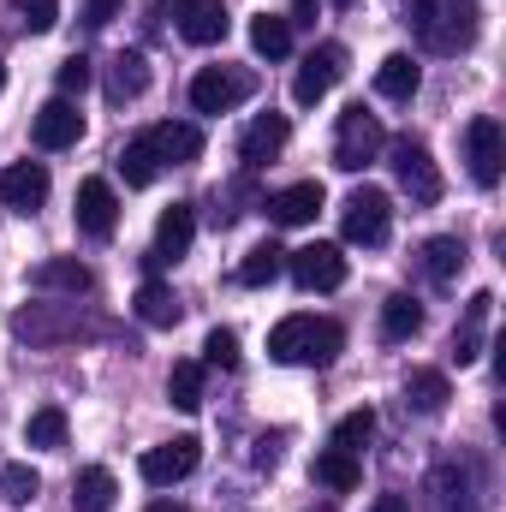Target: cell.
Returning a JSON list of instances; mask_svg holds the SVG:
<instances>
[{"label":"cell","instance_id":"6da1fadb","mask_svg":"<svg viewBox=\"0 0 506 512\" xmlns=\"http://www.w3.org/2000/svg\"><path fill=\"white\" fill-rule=\"evenodd\" d=\"M340 346H346V334H340V322H328V316H286V322H274V334H268V358H274V364L328 370V364L340 358Z\"/></svg>","mask_w":506,"mask_h":512},{"label":"cell","instance_id":"7a4b0ae2","mask_svg":"<svg viewBox=\"0 0 506 512\" xmlns=\"http://www.w3.org/2000/svg\"><path fill=\"white\" fill-rule=\"evenodd\" d=\"M411 6V30L429 54H465L477 42V6L471 0H405Z\"/></svg>","mask_w":506,"mask_h":512},{"label":"cell","instance_id":"3957f363","mask_svg":"<svg viewBox=\"0 0 506 512\" xmlns=\"http://www.w3.org/2000/svg\"><path fill=\"white\" fill-rule=\"evenodd\" d=\"M12 334L30 346H66L78 334H102V322H78V298L72 304H24V310H12Z\"/></svg>","mask_w":506,"mask_h":512},{"label":"cell","instance_id":"277c9868","mask_svg":"<svg viewBox=\"0 0 506 512\" xmlns=\"http://www.w3.org/2000/svg\"><path fill=\"white\" fill-rule=\"evenodd\" d=\"M381 149H387V131H381L376 114H364V102L346 108L340 126H334V167H340V173H364Z\"/></svg>","mask_w":506,"mask_h":512},{"label":"cell","instance_id":"5b68a950","mask_svg":"<svg viewBox=\"0 0 506 512\" xmlns=\"http://www.w3.org/2000/svg\"><path fill=\"white\" fill-rule=\"evenodd\" d=\"M429 495H435V512H483V465L477 459H441L429 471Z\"/></svg>","mask_w":506,"mask_h":512},{"label":"cell","instance_id":"8992f818","mask_svg":"<svg viewBox=\"0 0 506 512\" xmlns=\"http://www.w3.org/2000/svg\"><path fill=\"white\" fill-rule=\"evenodd\" d=\"M387 155H393V179H399V191L411 203H423V209L441 203V173H435V155H429L423 137H393Z\"/></svg>","mask_w":506,"mask_h":512},{"label":"cell","instance_id":"52a82bcc","mask_svg":"<svg viewBox=\"0 0 506 512\" xmlns=\"http://www.w3.org/2000/svg\"><path fill=\"white\" fill-rule=\"evenodd\" d=\"M387 227H393V203L381 185H358L340 209V233L352 245H387Z\"/></svg>","mask_w":506,"mask_h":512},{"label":"cell","instance_id":"ba28073f","mask_svg":"<svg viewBox=\"0 0 506 512\" xmlns=\"http://www.w3.org/2000/svg\"><path fill=\"white\" fill-rule=\"evenodd\" d=\"M251 90H256L251 72H239V66H203L191 78V108L197 114H233Z\"/></svg>","mask_w":506,"mask_h":512},{"label":"cell","instance_id":"9c48e42d","mask_svg":"<svg viewBox=\"0 0 506 512\" xmlns=\"http://www.w3.org/2000/svg\"><path fill=\"white\" fill-rule=\"evenodd\" d=\"M465 161H471V179L483 185V191H495L501 185V167H506V131L495 114H477L471 126H465Z\"/></svg>","mask_w":506,"mask_h":512},{"label":"cell","instance_id":"30bf717a","mask_svg":"<svg viewBox=\"0 0 506 512\" xmlns=\"http://www.w3.org/2000/svg\"><path fill=\"white\" fill-rule=\"evenodd\" d=\"M340 78H346V48H340V42H322V48L304 54L298 78H292V102H298V108H316Z\"/></svg>","mask_w":506,"mask_h":512},{"label":"cell","instance_id":"8fae6325","mask_svg":"<svg viewBox=\"0 0 506 512\" xmlns=\"http://www.w3.org/2000/svg\"><path fill=\"white\" fill-rule=\"evenodd\" d=\"M197 465H203V441H197V435H173V441H161V447L143 453V483H149V489H173V483H185Z\"/></svg>","mask_w":506,"mask_h":512},{"label":"cell","instance_id":"7c38bea8","mask_svg":"<svg viewBox=\"0 0 506 512\" xmlns=\"http://www.w3.org/2000/svg\"><path fill=\"white\" fill-rule=\"evenodd\" d=\"M161 12H173V18H179V36L197 42V48H215V42H227V30H233V18H227L221 0H161Z\"/></svg>","mask_w":506,"mask_h":512},{"label":"cell","instance_id":"4fadbf2b","mask_svg":"<svg viewBox=\"0 0 506 512\" xmlns=\"http://www.w3.org/2000/svg\"><path fill=\"white\" fill-rule=\"evenodd\" d=\"M286 268L304 292H334L346 286V256L340 245H304V251H286Z\"/></svg>","mask_w":506,"mask_h":512},{"label":"cell","instance_id":"5bb4252c","mask_svg":"<svg viewBox=\"0 0 506 512\" xmlns=\"http://www.w3.org/2000/svg\"><path fill=\"white\" fill-rule=\"evenodd\" d=\"M30 137H36V149H72V143L84 137V114H78V102H72V96L42 102L36 120H30Z\"/></svg>","mask_w":506,"mask_h":512},{"label":"cell","instance_id":"9a60e30c","mask_svg":"<svg viewBox=\"0 0 506 512\" xmlns=\"http://www.w3.org/2000/svg\"><path fill=\"white\" fill-rule=\"evenodd\" d=\"M114 227H120V197H114V185H108V179H84V185H78V233H84V239H114Z\"/></svg>","mask_w":506,"mask_h":512},{"label":"cell","instance_id":"2e32d148","mask_svg":"<svg viewBox=\"0 0 506 512\" xmlns=\"http://www.w3.org/2000/svg\"><path fill=\"white\" fill-rule=\"evenodd\" d=\"M191 239H197V215H191V203H173L161 221H155V245H149V274L155 268H167V262H179V256L191 251Z\"/></svg>","mask_w":506,"mask_h":512},{"label":"cell","instance_id":"e0dca14e","mask_svg":"<svg viewBox=\"0 0 506 512\" xmlns=\"http://www.w3.org/2000/svg\"><path fill=\"white\" fill-rule=\"evenodd\" d=\"M0 203L18 209V215H36L48 203V167L42 161H12L0 167Z\"/></svg>","mask_w":506,"mask_h":512},{"label":"cell","instance_id":"ac0fdd59","mask_svg":"<svg viewBox=\"0 0 506 512\" xmlns=\"http://www.w3.org/2000/svg\"><path fill=\"white\" fill-rule=\"evenodd\" d=\"M322 203H328V191L316 179H298V185H286V191L268 197V221L274 227H310L322 215Z\"/></svg>","mask_w":506,"mask_h":512},{"label":"cell","instance_id":"d6986e66","mask_svg":"<svg viewBox=\"0 0 506 512\" xmlns=\"http://www.w3.org/2000/svg\"><path fill=\"white\" fill-rule=\"evenodd\" d=\"M30 286H36V292H66V298H84V292L96 286V274H90L78 256H48V262H36V268H30Z\"/></svg>","mask_w":506,"mask_h":512},{"label":"cell","instance_id":"ffe728a7","mask_svg":"<svg viewBox=\"0 0 506 512\" xmlns=\"http://www.w3.org/2000/svg\"><path fill=\"white\" fill-rule=\"evenodd\" d=\"M131 310H137V322H143V328H173V322L185 316V304H179V292H173L167 280H155V274H149V280L137 286V298H131Z\"/></svg>","mask_w":506,"mask_h":512},{"label":"cell","instance_id":"44dd1931","mask_svg":"<svg viewBox=\"0 0 506 512\" xmlns=\"http://www.w3.org/2000/svg\"><path fill=\"white\" fill-rule=\"evenodd\" d=\"M149 143H155L161 167H185V161H197V155H203V131L191 126V120H167V126H149Z\"/></svg>","mask_w":506,"mask_h":512},{"label":"cell","instance_id":"7402d4cb","mask_svg":"<svg viewBox=\"0 0 506 512\" xmlns=\"http://www.w3.org/2000/svg\"><path fill=\"white\" fill-rule=\"evenodd\" d=\"M286 137H292L286 114H256L251 131L239 137V155H245V167H262V161H274V155L286 149Z\"/></svg>","mask_w":506,"mask_h":512},{"label":"cell","instance_id":"603a6c76","mask_svg":"<svg viewBox=\"0 0 506 512\" xmlns=\"http://www.w3.org/2000/svg\"><path fill=\"white\" fill-rule=\"evenodd\" d=\"M489 310H495V292H471L465 322L453 328V358H459V364H477V358H483V322H489Z\"/></svg>","mask_w":506,"mask_h":512},{"label":"cell","instance_id":"cb8c5ba5","mask_svg":"<svg viewBox=\"0 0 506 512\" xmlns=\"http://www.w3.org/2000/svg\"><path fill=\"white\" fill-rule=\"evenodd\" d=\"M114 501H120V483H114L108 465H84V471L72 477V507L78 512H108Z\"/></svg>","mask_w":506,"mask_h":512},{"label":"cell","instance_id":"d4e9b609","mask_svg":"<svg viewBox=\"0 0 506 512\" xmlns=\"http://www.w3.org/2000/svg\"><path fill=\"white\" fill-rule=\"evenodd\" d=\"M417 262H423L429 286H453V280H459V268H465V245H459L453 233H441V239H423Z\"/></svg>","mask_w":506,"mask_h":512},{"label":"cell","instance_id":"484cf974","mask_svg":"<svg viewBox=\"0 0 506 512\" xmlns=\"http://www.w3.org/2000/svg\"><path fill=\"white\" fill-rule=\"evenodd\" d=\"M447 399H453V387H447L441 370H411V376H405V405H411L417 417H441Z\"/></svg>","mask_w":506,"mask_h":512},{"label":"cell","instance_id":"4316f807","mask_svg":"<svg viewBox=\"0 0 506 512\" xmlns=\"http://www.w3.org/2000/svg\"><path fill=\"white\" fill-rule=\"evenodd\" d=\"M310 477H316L322 489L346 495V489H358V483H364V465H358V453H340V447H328V453H316Z\"/></svg>","mask_w":506,"mask_h":512},{"label":"cell","instance_id":"83f0119b","mask_svg":"<svg viewBox=\"0 0 506 512\" xmlns=\"http://www.w3.org/2000/svg\"><path fill=\"white\" fill-rule=\"evenodd\" d=\"M149 90V60L143 54H114L108 60V102H137Z\"/></svg>","mask_w":506,"mask_h":512},{"label":"cell","instance_id":"f1b7e54d","mask_svg":"<svg viewBox=\"0 0 506 512\" xmlns=\"http://www.w3.org/2000/svg\"><path fill=\"white\" fill-rule=\"evenodd\" d=\"M417 84H423V72H417V60L411 54H387L376 66V90L387 102H411L417 96Z\"/></svg>","mask_w":506,"mask_h":512},{"label":"cell","instance_id":"f546056e","mask_svg":"<svg viewBox=\"0 0 506 512\" xmlns=\"http://www.w3.org/2000/svg\"><path fill=\"white\" fill-rule=\"evenodd\" d=\"M411 334H423V304L405 298V292H393L381 304V340H411Z\"/></svg>","mask_w":506,"mask_h":512},{"label":"cell","instance_id":"4dcf8cb0","mask_svg":"<svg viewBox=\"0 0 506 512\" xmlns=\"http://www.w3.org/2000/svg\"><path fill=\"white\" fill-rule=\"evenodd\" d=\"M251 48L262 60H286V54H292V24L274 18V12H256L251 18Z\"/></svg>","mask_w":506,"mask_h":512},{"label":"cell","instance_id":"1f68e13d","mask_svg":"<svg viewBox=\"0 0 506 512\" xmlns=\"http://www.w3.org/2000/svg\"><path fill=\"white\" fill-rule=\"evenodd\" d=\"M120 173H126V185H155V173H161V155H155L149 131H137L126 149H120Z\"/></svg>","mask_w":506,"mask_h":512},{"label":"cell","instance_id":"d6a6232c","mask_svg":"<svg viewBox=\"0 0 506 512\" xmlns=\"http://www.w3.org/2000/svg\"><path fill=\"white\" fill-rule=\"evenodd\" d=\"M24 441H30L36 453H54V447H66V411H60V405H42V411H30V423H24Z\"/></svg>","mask_w":506,"mask_h":512},{"label":"cell","instance_id":"836d02e7","mask_svg":"<svg viewBox=\"0 0 506 512\" xmlns=\"http://www.w3.org/2000/svg\"><path fill=\"white\" fill-rule=\"evenodd\" d=\"M167 399H173L179 411H197V405H203V364H197V358H179V364L167 370Z\"/></svg>","mask_w":506,"mask_h":512},{"label":"cell","instance_id":"e575fe53","mask_svg":"<svg viewBox=\"0 0 506 512\" xmlns=\"http://www.w3.org/2000/svg\"><path fill=\"white\" fill-rule=\"evenodd\" d=\"M280 274H286V251H280V245H256V251L239 262V280H245V286H274Z\"/></svg>","mask_w":506,"mask_h":512},{"label":"cell","instance_id":"d590c367","mask_svg":"<svg viewBox=\"0 0 506 512\" xmlns=\"http://www.w3.org/2000/svg\"><path fill=\"white\" fill-rule=\"evenodd\" d=\"M370 441H376V411H370V405H364V411H346V417L334 423V447H340V453H364Z\"/></svg>","mask_w":506,"mask_h":512},{"label":"cell","instance_id":"8d00e7d4","mask_svg":"<svg viewBox=\"0 0 506 512\" xmlns=\"http://www.w3.org/2000/svg\"><path fill=\"white\" fill-rule=\"evenodd\" d=\"M36 489H42V477H36L30 465H0V501H6V507H30Z\"/></svg>","mask_w":506,"mask_h":512},{"label":"cell","instance_id":"74e56055","mask_svg":"<svg viewBox=\"0 0 506 512\" xmlns=\"http://www.w3.org/2000/svg\"><path fill=\"white\" fill-rule=\"evenodd\" d=\"M203 358H209L215 370H239V334H233V328H209Z\"/></svg>","mask_w":506,"mask_h":512},{"label":"cell","instance_id":"f35d334b","mask_svg":"<svg viewBox=\"0 0 506 512\" xmlns=\"http://www.w3.org/2000/svg\"><path fill=\"white\" fill-rule=\"evenodd\" d=\"M12 6H18V18H24L30 36H48L60 24V0H12Z\"/></svg>","mask_w":506,"mask_h":512},{"label":"cell","instance_id":"ab89813d","mask_svg":"<svg viewBox=\"0 0 506 512\" xmlns=\"http://www.w3.org/2000/svg\"><path fill=\"white\" fill-rule=\"evenodd\" d=\"M60 96H84L90 90V78H96V66H90V54H72V60H60Z\"/></svg>","mask_w":506,"mask_h":512},{"label":"cell","instance_id":"60d3db41","mask_svg":"<svg viewBox=\"0 0 506 512\" xmlns=\"http://www.w3.org/2000/svg\"><path fill=\"white\" fill-rule=\"evenodd\" d=\"M120 12H126V0H84V24L90 30H108Z\"/></svg>","mask_w":506,"mask_h":512},{"label":"cell","instance_id":"b9f144b4","mask_svg":"<svg viewBox=\"0 0 506 512\" xmlns=\"http://www.w3.org/2000/svg\"><path fill=\"white\" fill-rule=\"evenodd\" d=\"M256 465H262V471H274V465H280V435H262V441H256V453H251Z\"/></svg>","mask_w":506,"mask_h":512},{"label":"cell","instance_id":"7bdbcfd3","mask_svg":"<svg viewBox=\"0 0 506 512\" xmlns=\"http://www.w3.org/2000/svg\"><path fill=\"white\" fill-rule=\"evenodd\" d=\"M370 512H411V501H405V495H376Z\"/></svg>","mask_w":506,"mask_h":512},{"label":"cell","instance_id":"ee69618b","mask_svg":"<svg viewBox=\"0 0 506 512\" xmlns=\"http://www.w3.org/2000/svg\"><path fill=\"white\" fill-rule=\"evenodd\" d=\"M286 24H316V0H292V18Z\"/></svg>","mask_w":506,"mask_h":512},{"label":"cell","instance_id":"f6af8a7d","mask_svg":"<svg viewBox=\"0 0 506 512\" xmlns=\"http://www.w3.org/2000/svg\"><path fill=\"white\" fill-rule=\"evenodd\" d=\"M149 512H185V507H179V501H155Z\"/></svg>","mask_w":506,"mask_h":512},{"label":"cell","instance_id":"bcb514c9","mask_svg":"<svg viewBox=\"0 0 506 512\" xmlns=\"http://www.w3.org/2000/svg\"><path fill=\"white\" fill-rule=\"evenodd\" d=\"M0 90H6V66H0Z\"/></svg>","mask_w":506,"mask_h":512},{"label":"cell","instance_id":"7dc6e473","mask_svg":"<svg viewBox=\"0 0 506 512\" xmlns=\"http://www.w3.org/2000/svg\"><path fill=\"white\" fill-rule=\"evenodd\" d=\"M310 512H334V507H310Z\"/></svg>","mask_w":506,"mask_h":512},{"label":"cell","instance_id":"c3c4849f","mask_svg":"<svg viewBox=\"0 0 506 512\" xmlns=\"http://www.w3.org/2000/svg\"><path fill=\"white\" fill-rule=\"evenodd\" d=\"M334 6H352V0H334Z\"/></svg>","mask_w":506,"mask_h":512}]
</instances>
